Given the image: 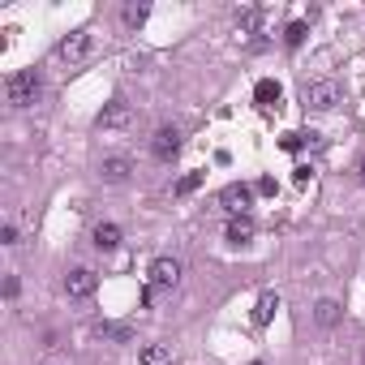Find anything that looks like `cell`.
Listing matches in <instances>:
<instances>
[{"mask_svg": "<svg viewBox=\"0 0 365 365\" xmlns=\"http://www.w3.org/2000/svg\"><path fill=\"white\" fill-rule=\"evenodd\" d=\"M280 146H284V150H301V146H305V133H284Z\"/></svg>", "mask_w": 365, "mask_h": 365, "instance_id": "44dd1931", "label": "cell"}, {"mask_svg": "<svg viewBox=\"0 0 365 365\" xmlns=\"http://www.w3.org/2000/svg\"><path fill=\"white\" fill-rule=\"evenodd\" d=\"M253 99H258V108H280V99H284V86L275 78H263L253 86Z\"/></svg>", "mask_w": 365, "mask_h": 365, "instance_id": "30bf717a", "label": "cell"}, {"mask_svg": "<svg viewBox=\"0 0 365 365\" xmlns=\"http://www.w3.org/2000/svg\"><path fill=\"white\" fill-rule=\"evenodd\" d=\"M275 309H280V297H275V292H263V297H258V305H253V323L267 327V323L275 318Z\"/></svg>", "mask_w": 365, "mask_h": 365, "instance_id": "8fae6325", "label": "cell"}, {"mask_svg": "<svg viewBox=\"0 0 365 365\" xmlns=\"http://www.w3.org/2000/svg\"><path fill=\"white\" fill-rule=\"evenodd\" d=\"M228 241H232V245H249V241H253V220H249V215H245V220H232V224H228Z\"/></svg>", "mask_w": 365, "mask_h": 365, "instance_id": "5bb4252c", "label": "cell"}, {"mask_svg": "<svg viewBox=\"0 0 365 365\" xmlns=\"http://www.w3.org/2000/svg\"><path fill=\"white\" fill-rule=\"evenodd\" d=\"M314 323H318V327H335V323H340V305H335L331 297H323V301L314 305Z\"/></svg>", "mask_w": 365, "mask_h": 365, "instance_id": "4fadbf2b", "label": "cell"}, {"mask_svg": "<svg viewBox=\"0 0 365 365\" xmlns=\"http://www.w3.org/2000/svg\"><path fill=\"white\" fill-rule=\"evenodd\" d=\"M90 47H95V35H90V30H69V35L56 43V61L73 69V65H82V61L90 56Z\"/></svg>", "mask_w": 365, "mask_h": 365, "instance_id": "3957f363", "label": "cell"}, {"mask_svg": "<svg viewBox=\"0 0 365 365\" xmlns=\"http://www.w3.org/2000/svg\"><path fill=\"white\" fill-rule=\"evenodd\" d=\"M292 176H297V185H305V181H309V176H314V168H305V164H301V168H297V172H292Z\"/></svg>", "mask_w": 365, "mask_h": 365, "instance_id": "cb8c5ba5", "label": "cell"}, {"mask_svg": "<svg viewBox=\"0 0 365 365\" xmlns=\"http://www.w3.org/2000/svg\"><path fill=\"white\" fill-rule=\"evenodd\" d=\"M305 35H309V26H305V22H288L284 43H288V47H301V43H305Z\"/></svg>", "mask_w": 365, "mask_h": 365, "instance_id": "d6986e66", "label": "cell"}, {"mask_svg": "<svg viewBox=\"0 0 365 365\" xmlns=\"http://www.w3.org/2000/svg\"><path fill=\"white\" fill-rule=\"evenodd\" d=\"M133 172V164L125 160V155H108V160L99 164V181H108V185H125Z\"/></svg>", "mask_w": 365, "mask_h": 365, "instance_id": "ba28073f", "label": "cell"}, {"mask_svg": "<svg viewBox=\"0 0 365 365\" xmlns=\"http://www.w3.org/2000/svg\"><path fill=\"white\" fill-rule=\"evenodd\" d=\"M138 365H172V348L168 344H146L138 352Z\"/></svg>", "mask_w": 365, "mask_h": 365, "instance_id": "7c38bea8", "label": "cell"}, {"mask_svg": "<svg viewBox=\"0 0 365 365\" xmlns=\"http://www.w3.org/2000/svg\"><path fill=\"white\" fill-rule=\"evenodd\" d=\"M95 288H99V275H95L90 267H78V271H69V275H65V292H69L73 301H86Z\"/></svg>", "mask_w": 365, "mask_h": 365, "instance_id": "52a82bcc", "label": "cell"}, {"mask_svg": "<svg viewBox=\"0 0 365 365\" xmlns=\"http://www.w3.org/2000/svg\"><path fill=\"white\" fill-rule=\"evenodd\" d=\"M129 121H133V112H129V103H125V99H112L108 108L99 112V129H125Z\"/></svg>", "mask_w": 365, "mask_h": 365, "instance_id": "9c48e42d", "label": "cell"}, {"mask_svg": "<svg viewBox=\"0 0 365 365\" xmlns=\"http://www.w3.org/2000/svg\"><path fill=\"white\" fill-rule=\"evenodd\" d=\"M150 150H155V160H160V164H172L176 155H181V133H176L172 125L155 129V138H150Z\"/></svg>", "mask_w": 365, "mask_h": 365, "instance_id": "8992f818", "label": "cell"}, {"mask_svg": "<svg viewBox=\"0 0 365 365\" xmlns=\"http://www.w3.org/2000/svg\"><path fill=\"white\" fill-rule=\"evenodd\" d=\"M95 245H99V249H116V245H121V228H116V224H99V228H95Z\"/></svg>", "mask_w": 365, "mask_h": 365, "instance_id": "9a60e30c", "label": "cell"}, {"mask_svg": "<svg viewBox=\"0 0 365 365\" xmlns=\"http://www.w3.org/2000/svg\"><path fill=\"white\" fill-rule=\"evenodd\" d=\"M0 241H5V245H18V228L5 224V228H0Z\"/></svg>", "mask_w": 365, "mask_h": 365, "instance_id": "7402d4cb", "label": "cell"}, {"mask_svg": "<svg viewBox=\"0 0 365 365\" xmlns=\"http://www.w3.org/2000/svg\"><path fill=\"white\" fill-rule=\"evenodd\" d=\"M202 181H206V172H185V176L176 181V198H189V193H193Z\"/></svg>", "mask_w": 365, "mask_h": 365, "instance_id": "2e32d148", "label": "cell"}, {"mask_svg": "<svg viewBox=\"0 0 365 365\" xmlns=\"http://www.w3.org/2000/svg\"><path fill=\"white\" fill-rule=\"evenodd\" d=\"M146 18H150V5H146V0H142V5H129V9H125V26H133V30H138Z\"/></svg>", "mask_w": 365, "mask_h": 365, "instance_id": "e0dca14e", "label": "cell"}, {"mask_svg": "<svg viewBox=\"0 0 365 365\" xmlns=\"http://www.w3.org/2000/svg\"><path fill=\"white\" fill-rule=\"evenodd\" d=\"M357 176H361V181H365V155H361V164H357Z\"/></svg>", "mask_w": 365, "mask_h": 365, "instance_id": "d4e9b609", "label": "cell"}, {"mask_svg": "<svg viewBox=\"0 0 365 365\" xmlns=\"http://www.w3.org/2000/svg\"><path fill=\"white\" fill-rule=\"evenodd\" d=\"M181 275H185V267H181V258H172V253H164V258L150 263V288L155 292H160V288H176Z\"/></svg>", "mask_w": 365, "mask_h": 365, "instance_id": "5b68a950", "label": "cell"}, {"mask_svg": "<svg viewBox=\"0 0 365 365\" xmlns=\"http://www.w3.org/2000/svg\"><path fill=\"white\" fill-rule=\"evenodd\" d=\"M253 26H258V9L245 5V9L237 13V30H241V35H253Z\"/></svg>", "mask_w": 365, "mask_h": 365, "instance_id": "ac0fdd59", "label": "cell"}, {"mask_svg": "<svg viewBox=\"0 0 365 365\" xmlns=\"http://www.w3.org/2000/svg\"><path fill=\"white\" fill-rule=\"evenodd\" d=\"M253 189H258V193H275V176H263V181H258Z\"/></svg>", "mask_w": 365, "mask_h": 365, "instance_id": "603a6c76", "label": "cell"}, {"mask_svg": "<svg viewBox=\"0 0 365 365\" xmlns=\"http://www.w3.org/2000/svg\"><path fill=\"white\" fill-rule=\"evenodd\" d=\"M39 95H43V78H39V69H18V73L5 78V99L13 103V108H30Z\"/></svg>", "mask_w": 365, "mask_h": 365, "instance_id": "7a4b0ae2", "label": "cell"}, {"mask_svg": "<svg viewBox=\"0 0 365 365\" xmlns=\"http://www.w3.org/2000/svg\"><path fill=\"white\" fill-rule=\"evenodd\" d=\"M340 99H344V90H340L335 78H314V82H305V90H301L305 112H335Z\"/></svg>", "mask_w": 365, "mask_h": 365, "instance_id": "6da1fadb", "label": "cell"}, {"mask_svg": "<svg viewBox=\"0 0 365 365\" xmlns=\"http://www.w3.org/2000/svg\"><path fill=\"white\" fill-rule=\"evenodd\" d=\"M253 185H241V181H232L224 193H220V206H224V211L232 215V220H245L249 215V206H253Z\"/></svg>", "mask_w": 365, "mask_h": 365, "instance_id": "277c9868", "label": "cell"}, {"mask_svg": "<svg viewBox=\"0 0 365 365\" xmlns=\"http://www.w3.org/2000/svg\"><path fill=\"white\" fill-rule=\"evenodd\" d=\"M99 335H108V340H129V327H125V323H99Z\"/></svg>", "mask_w": 365, "mask_h": 365, "instance_id": "ffe728a7", "label": "cell"}]
</instances>
